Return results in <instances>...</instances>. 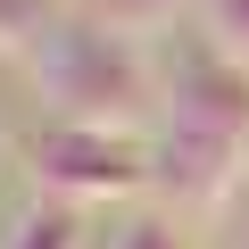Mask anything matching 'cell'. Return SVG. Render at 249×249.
Segmentation results:
<instances>
[{
	"label": "cell",
	"mask_w": 249,
	"mask_h": 249,
	"mask_svg": "<svg viewBox=\"0 0 249 249\" xmlns=\"http://www.w3.org/2000/svg\"><path fill=\"white\" fill-rule=\"evenodd\" d=\"M34 83H42L50 116H75V124L142 133L150 116H166L150 42L124 34V25H108V17H58L42 34V50H34Z\"/></svg>",
	"instance_id": "cell-1"
},
{
	"label": "cell",
	"mask_w": 249,
	"mask_h": 249,
	"mask_svg": "<svg viewBox=\"0 0 249 249\" xmlns=\"http://www.w3.org/2000/svg\"><path fill=\"white\" fill-rule=\"evenodd\" d=\"M25 166H34V183H42L50 199H75V208L150 191V142H142V133H116V124H75V116L34 124Z\"/></svg>",
	"instance_id": "cell-2"
},
{
	"label": "cell",
	"mask_w": 249,
	"mask_h": 249,
	"mask_svg": "<svg viewBox=\"0 0 249 249\" xmlns=\"http://www.w3.org/2000/svg\"><path fill=\"white\" fill-rule=\"evenodd\" d=\"M249 175V142L232 133H208V124H183L166 116L150 133V199L175 208V216H216Z\"/></svg>",
	"instance_id": "cell-3"
},
{
	"label": "cell",
	"mask_w": 249,
	"mask_h": 249,
	"mask_svg": "<svg viewBox=\"0 0 249 249\" xmlns=\"http://www.w3.org/2000/svg\"><path fill=\"white\" fill-rule=\"evenodd\" d=\"M91 241H100L91 208H75V199H34L9 232V249H91Z\"/></svg>",
	"instance_id": "cell-4"
},
{
	"label": "cell",
	"mask_w": 249,
	"mask_h": 249,
	"mask_svg": "<svg viewBox=\"0 0 249 249\" xmlns=\"http://www.w3.org/2000/svg\"><path fill=\"white\" fill-rule=\"evenodd\" d=\"M108 249H199L191 241V216H175V208H124V224L108 232Z\"/></svg>",
	"instance_id": "cell-5"
},
{
	"label": "cell",
	"mask_w": 249,
	"mask_h": 249,
	"mask_svg": "<svg viewBox=\"0 0 249 249\" xmlns=\"http://www.w3.org/2000/svg\"><path fill=\"white\" fill-rule=\"evenodd\" d=\"M50 25V0H0V58H34Z\"/></svg>",
	"instance_id": "cell-6"
},
{
	"label": "cell",
	"mask_w": 249,
	"mask_h": 249,
	"mask_svg": "<svg viewBox=\"0 0 249 249\" xmlns=\"http://www.w3.org/2000/svg\"><path fill=\"white\" fill-rule=\"evenodd\" d=\"M183 9H191V0H91V17H108V25H124V34H142V42L166 34Z\"/></svg>",
	"instance_id": "cell-7"
},
{
	"label": "cell",
	"mask_w": 249,
	"mask_h": 249,
	"mask_svg": "<svg viewBox=\"0 0 249 249\" xmlns=\"http://www.w3.org/2000/svg\"><path fill=\"white\" fill-rule=\"evenodd\" d=\"M199 25H208V42L224 58L249 67V0H199Z\"/></svg>",
	"instance_id": "cell-8"
},
{
	"label": "cell",
	"mask_w": 249,
	"mask_h": 249,
	"mask_svg": "<svg viewBox=\"0 0 249 249\" xmlns=\"http://www.w3.org/2000/svg\"><path fill=\"white\" fill-rule=\"evenodd\" d=\"M91 249H108V241H91Z\"/></svg>",
	"instance_id": "cell-9"
}]
</instances>
